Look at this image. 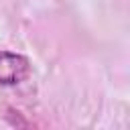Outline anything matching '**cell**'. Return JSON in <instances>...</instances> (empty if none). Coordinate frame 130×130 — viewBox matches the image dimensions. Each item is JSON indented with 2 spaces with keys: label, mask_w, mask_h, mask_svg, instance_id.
Segmentation results:
<instances>
[{
  "label": "cell",
  "mask_w": 130,
  "mask_h": 130,
  "mask_svg": "<svg viewBox=\"0 0 130 130\" xmlns=\"http://www.w3.org/2000/svg\"><path fill=\"white\" fill-rule=\"evenodd\" d=\"M30 73V63L24 55L0 51V85H16Z\"/></svg>",
  "instance_id": "6da1fadb"
}]
</instances>
